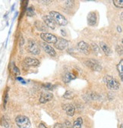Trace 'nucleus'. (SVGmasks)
<instances>
[{"instance_id": "23", "label": "nucleus", "mask_w": 123, "mask_h": 128, "mask_svg": "<svg viewBox=\"0 0 123 128\" xmlns=\"http://www.w3.org/2000/svg\"><path fill=\"white\" fill-rule=\"evenodd\" d=\"M34 14H35V12H34V8L33 7H29L27 9V15L29 16V17H33Z\"/></svg>"}, {"instance_id": "16", "label": "nucleus", "mask_w": 123, "mask_h": 128, "mask_svg": "<svg viewBox=\"0 0 123 128\" xmlns=\"http://www.w3.org/2000/svg\"><path fill=\"white\" fill-rule=\"evenodd\" d=\"M100 48H102L103 52L105 53V55H106V56H110V55L112 54V50H111V48H109V46L106 43H105V42H101L100 43Z\"/></svg>"}, {"instance_id": "21", "label": "nucleus", "mask_w": 123, "mask_h": 128, "mask_svg": "<svg viewBox=\"0 0 123 128\" xmlns=\"http://www.w3.org/2000/svg\"><path fill=\"white\" fill-rule=\"evenodd\" d=\"M74 96H75V94H74V92L71 91H66L63 96V97L66 99H72L74 98Z\"/></svg>"}, {"instance_id": "9", "label": "nucleus", "mask_w": 123, "mask_h": 128, "mask_svg": "<svg viewBox=\"0 0 123 128\" xmlns=\"http://www.w3.org/2000/svg\"><path fill=\"white\" fill-rule=\"evenodd\" d=\"M85 64L87 67H88L89 68H90L93 70H96V71H99L102 69V67L98 64L96 62L90 59V60H87L85 62Z\"/></svg>"}, {"instance_id": "7", "label": "nucleus", "mask_w": 123, "mask_h": 128, "mask_svg": "<svg viewBox=\"0 0 123 128\" xmlns=\"http://www.w3.org/2000/svg\"><path fill=\"white\" fill-rule=\"evenodd\" d=\"M40 45L42 46V48H43V49L44 50V52L46 53H47L49 56H50L52 57L56 56V51L51 46H50V45L46 43V42H41Z\"/></svg>"}, {"instance_id": "10", "label": "nucleus", "mask_w": 123, "mask_h": 128, "mask_svg": "<svg viewBox=\"0 0 123 128\" xmlns=\"http://www.w3.org/2000/svg\"><path fill=\"white\" fill-rule=\"evenodd\" d=\"M78 48L81 52H83L85 55H89L90 52V46L89 44L84 41H81L78 42Z\"/></svg>"}, {"instance_id": "6", "label": "nucleus", "mask_w": 123, "mask_h": 128, "mask_svg": "<svg viewBox=\"0 0 123 128\" xmlns=\"http://www.w3.org/2000/svg\"><path fill=\"white\" fill-rule=\"evenodd\" d=\"M68 40H66L65 39L62 38V37L57 38L56 43H54L55 48L59 49V50H65L68 47Z\"/></svg>"}, {"instance_id": "15", "label": "nucleus", "mask_w": 123, "mask_h": 128, "mask_svg": "<svg viewBox=\"0 0 123 128\" xmlns=\"http://www.w3.org/2000/svg\"><path fill=\"white\" fill-rule=\"evenodd\" d=\"M75 78H76V76H75V74H71V73L68 72V73L65 74V75L62 76V80H63L64 83L68 84L70 81H71L72 80L75 79Z\"/></svg>"}, {"instance_id": "33", "label": "nucleus", "mask_w": 123, "mask_h": 128, "mask_svg": "<svg viewBox=\"0 0 123 128\" xmlns=\"http://www.w3.org/2000/svg\"><path fill=\"white\" fill-rule=\"evenodd\" d=\"M120 128H123V126H122V125H121V126H120Z\"/></svg>"}, {"instance_id": "5", "label": "nucleus", "mask_w": 123, "mask_h": 128, "mask_svg": "<svg viewBox=\"0 0 123 128\" xmlns=\"http://www.w3.org/2000/svg\"><path fill=\"white\" fill-rule=\"evenodd\" d=\"M28 51L33 54V55H39L40 52V48L38 46V45L32 40H30L28 41Z\"/></svg>"}, {"instance_id": "22", "label": "nucleus", "mask_w": 123, "mask_h": 128, "mask_svg": "<svg viewBox=\"0 0 123 128\" xmlns=\"http://www.w3.org/2000/svg\"><path fill=\"white\" fill-rule=\"evenodd\" d=\"M113 4L117 8L123 7V1L122 0H113Z\"/></svg>"}, {"instance_id": "30", "label": "nucleus", "mask_w": 123, "mask_h": 128, "mask_svg": "<svg viewBox=\"0 0 123 128\" xmlns=\"http://www.w3.org/2000/svg\"><path fill=\"white\" fill-rule=\"evenodd\" d=\"M17 80H19V81H21V83H23V84H25V82H24V79H23V78H19V76H18V78H17Z\"/></svg>"}, {"instance_id": "26", "label": "nucleus", "mask_w": 123, "mask_h": 128, "mask_svg": "<svg viewBox=\"0 0 123 128\" xmlns=\"http://www.w3.org/2000/svg\"><path fill=\"white\" fill-rule=\"evenodd\" d=\"M116 52H117V53L118 55H121L122 54V48H121V46H116Z\"/></svg>"}, {"instance_id": "31", "label": "nucleus", "mask_w": 123, "mask_h": 128, "mask_svg": "<svg viewBox=\"0 0 123 128\" xmlns=\"http://www.w3.org/2000/svg\"><path fill=\"white\" fill-rule=\"evenodd\" d=\"M39 127H40V128H46V126L45 125H43V124H40L39 125Z\"/></svg>"}, {"instance_id": "25", "label": "nucleus", "mask_w": 123, "mask_h": 128, "mask_svg": "<svg viewBox=\"0 0 123 128\" xmlns=\"http://www.w3.org/2000/svg\"><path fill=\"white\" fill-rule=\"evenodd\" d=\"M13 71H14V73L15 74H17V75H19L20 74V70H19V69L14 64L13 65Z\"/></svg>"}, {"instance_id": "12", "label": "nucleus", "mask_w": 123, "mask_h": 128, "mask_svg": "<svg viewBox=\"0 0 123 128\" xmlns=\"http://www.w3.org/2000/svg\"><path fill=\"white\" fill-rule=\"evenodd\" d=\"M97 21L96 13L94 12H91L87 15V23L90 26H94Z\"/></svg>"}, {"instance_id": "28", "label": "nucleus", "mask_w": 123, "mask_h": 128, "mask_svg": "<svg viewBox=\"0 0 123 128\" xmlns=\"http://www.w3.org/2000/svg\"><path fill=\"white\" fill-rule=\"evenodd\" d=\"M8 90L6 91V96H5V98H4V106L6 107V102H7V99H8Z\"/></svg>"}, {"instance_id": "14", "label": "nucleus", "mask_w": 123, "mask_h": 128, "mask_svg": "<svg viewBox=\"0 0 123 128\" xmlns=\"http://www.w3.org/2000/svg\"><path fill=\"white\" fill-rule=\"evenodd\" d=\"M63 109L65 111L66 114L68 116L72 117L74 114H75V107H74L73 105L71 104H65V106H63Z\"/></svg>"}, {"instance_id": "17", "label": "nucleus", "mask_w": 123, "mask_h": 128, "mask_svg": "<svg viewBox=\"0 0 123 128\" xmlns=\"http://www.w3.org/2000/svg\"><path fill=\"white\" fill-rule=\"evenodd\" d=\"M35 27H36V28H37L38 30H40V31L45 32V31H46V30H47L46 25H44L42 22L38 21V20L36 21V23H35Z\"/></svg>"}, {"instance_id": "11", "label": "nucleus", "mask_w": 123, "mask_h": 128, "mask_svg": "<svg viewBox=\"0 0 123 128\" xmlns=\"http://www.w3.org/2000/svg\"><path fill=\"white\" fill-rule=\"evenodd\" d=\"M53 98V95L50 92H43L40 98L39 99L40 102L42 104H45L48 102H50L52 99Z\"/></svg>"}, {"instance_id": "24", "label": "nucleus", "mask_w": 123, "mask_h": 128, "mask_svg": "<svg viewBox=\"0 0 123 128\" xmlns=\"http://www.w3.org/2000/svg\"><path fill=\"white\" fill-rule=\"evenodd\" d=\"M64 125H65V128H71L72 127V124L69 120H65L64 123Z\"/></svg>"}, {"instance_id": "3", "label": "nucleus", "mask_w": 123, "mask_h": 128, "mask_svg": "<svg viewBox=\"0 0 123 128\" xmlns=\"http://www.w3.org/2000/svg\"><path fill=\"white\" fill-rule=\"evenodd\" d=\"M16 124L19 128H29L31 126V121L29 118L24 115H19L15 118Z\"/></svg>"}, {"instance_id": "1", "label": "nucleus", "mask_w": 123, "mask_h": 128, "mask_svg": "<svg viewBox=\"0 0 123 128\" xmlns=\"http://www.w3.org/2000/svg\"><path fill=\"white\" fill-rule=\"evenodd\" d=\"M50 16L53 19L55 23L60 25V26H65L68 24V20H66V18L62 14H61L60 13L57 12H55V11L50 12Z\"/></svg>"}, {"instance_id": "27", "label": "nucleus", "mask_w": 123, "mask_h": 128, "mask_svg": "<svg viewBox=\"0 0 123 128\" xmlns=\"http://www.w3.org/2000/svg\"><path fill=\"white\" fill-rule=\"evenodd\" d=\"M2 121H3V126H5L6 127H9V123H7V121L6 120V119L4 118H3V119H2Z\"/></svg>"}, {"instance_id": "32", "label": "nucleus", "mask_w": 123, "mask_h": 128, "mask_svg": "<svg viewBox=\"0 0 123 128\" xmlns=\"http://www.w3.org/2000/svg\"><path fill=\"white\" fill-rule=\"evenodd\" d=\"M117 30H118V32H121V27L118 26V27H117Z\"/></svg>"}, {"instance_id": "20", "label": "nucleus", "mask_w": 123, "mask_h": 128, "mask_svg": "<svg viewBox=\"0 0 123 128\" xmlns=\"http://www.w3.org/2000/svg\"><path fill=\"white\" fill-rule=\"evenodd\" d=\"M42 87L44 90H54L56 86L53 85L50 83H46V84H42Z\"/></svg>"}, {"instance_id": "4", "label": "nucleus", "mask_w": 123, "mask_h": 128, "mask_svg": "<svg viewBox=\"0 0 123 128\" xmlns=\"http://www.w3.org/2000/svg\"><path fill=\"white\" fill-rule=\"evenodd\" d=\"M40 38L46 42V43H56L57 40V37L50 33H42L40 34Z\"/></svg>"}, {"instance_id": "2", "label": "nucleus", "mask_w": 123, "mask_h": 128, "mask_svg": "<svg viewBox=\"0 0 123 128\" xmlns=\"http://www.w3.org/2000/svg\"><path fill=\"white\" fill-rule=\"evenodd\" d=\"M103 80L106 83L108 89L112 90H117L119 89V86H120L119 83L118 82V80L116 79L112 78L111 76H109V75L105 76Z\"/></svg>"}, {"instance_id": "8", "label": "nucleus", "mask_w": 123, "mask_h": 128, "mask_svg": "<svg viewBox=\"0 0 123 128\" xmlns=\"http://www.w3.org/2000/svg\"><path fill=\"white\" fill-rule=\"evenodd\" d=\"M43 20L44 23L46 24V26L50 28L52 30L56 29V23L53 20V19L50 16V15H45L43 17Z\"/></svg>"}, {"instance_id": "19", "label": "nucleus", "mask_w": 123, "mask_h": 128, "mask_svg": "<svg viewBox=\"0 0 123 128\" xmlns=\"http://www.w3.org/2000/svg\"><path fill=\"white\" fill-rule=\"evenodd\" d=\"M83 124V119L81 118H78L76 120H75L72 128H81V125Z\"/></svg>"}, {"instance_id": "18", "label": "nucleus", "mask_w": 123, "mask_h": 128, "mask_svg": "<svg viewBox=\"0 0 123 128\" xmlns=\"http://www.w3.org/2000/svg\"><path fill=\"white\" fill-rule=\"evenodd\" d=\"M117 70H118L119 76H120V78H121V80H122V79H123V60L122 59L118 64V65H117Z\"/></svg>"}, {"instance_id": "13", "label": "nucleus", "mask_w": 123, "mask_h": 128, "mask_svg": "<svg viewBox=\"0 0 123 128\" xmlns=\"http://www.w3.org/2000/svg\"><path fill=\"white\" fill-rule=\"evenodd\" d=\"M24 64L28 66H32V67H37L40 64V62L34 58H31V57H27L25 58L24 61Z\"/></svg>"}, {"instance_id": "29", "label": "nucleus", "mask_w": 123, "mask_h": 128, "mask_svg": "<svg viewBox=\"0 0 123 128\" xmlns=\"http://www.w3.org/2000/svg\"><path fill=\"white\" fill-rule=\"evenodd\" d=\"M53 128H62V125L61 124H56Z\"/></svg>"}]
</instances>
